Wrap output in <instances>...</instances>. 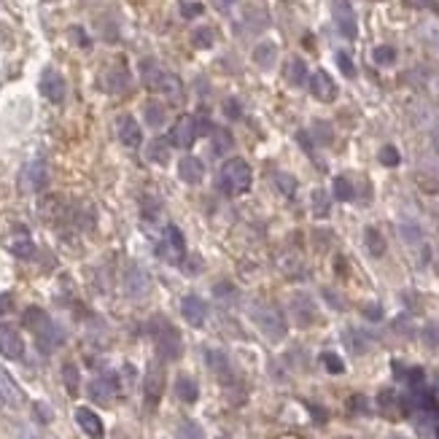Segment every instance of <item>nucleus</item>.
I'll use <instances>...</instances> for the list:
<instances>
[{
  "label": "nucleus",
  "instance_id": "obj_1",
  "mask_svg": "<svg viewBox=\"0 0 439 439\" xmlns=\"http://www.w3.org/2000/svg\"><path fill=\"white\" fill-rule=\"evenodd\" d=\"M25 326L36 334V342L38 348H41V353H52L65 342L62 326L54 323L52 318L46 316V310H41V307H27L25 310Z\"/></svg>",
  "mask_w": 439,
  "mask_h": 439
},
{
  "label": "nucleus",
  "instance_id": "obj_2",
  "mask_svg": "<svg viewBox=\"0 0 439 439\" xmlns=\"http://www.w3.org/2000/svg\"><path fill=\"white\" fill-rule=\"evenodd\" d=\"M251 318H253V323L259 326V332H262L270 342H281L283 337H286V332H288L286 318H283V313L275 305H264V302L251 305Z\"/></svg>",
  "mask_w": 439,
  "mask_h": 439
},
{
  "label": "nucleus",
  "instance_id": "obj_3",
  "mask_svg": "<svg viewBox=\"0 0 439 439\" xmlns=\"http://www.w3.org/2000/svg\"><path fill=\"white\" fill-rule=\"evenodd\" d=\"M218 181H221V186H224V192H227L229 197H240V194H246L248 189H251V181H253L251 165L240 157L227 159V162L221 165Z\"/></svg>",
  "mask_w": 439,
  "mask_h": 439
},
{
  "label": "nucleus",
  "instance_id": "obj_4",
  "mask_svg": "<svg viewBox=\"0 0 439 439\" xmlns=\"http://www.w3.org/2000/svg\"><path fill=\"white\" fill-rule=\"evenodd\" d=\"M151 334H154V340H157L159 356H162L165 361H176L178 356H181V337H178L176 326H173L170 321H165V318H154Z\"/></svg>",
  "mask_w": 439,
  "mask_h": 439
},
{
  "label": "nucleus",
  "instance_id": "obj_5",
  "mask_svg": "<svg viewBox=\"0 0 439 439\" xmlns=\"http://www.w3.org/2000/svg\"><path fill=\"white\" fill-rule=\"evenodd\" d=\"M49 186V167L43 159H33L19 170V192L38 194Z\"/></svg>",
  "mask_w": 439,
  "mask_h": 439
},
{
  "label": "nucleus",
  "instance_id": "obj_6",
  "mask_svg": "<svg viewBox=\"0 0 439 439\" xmlns=\"http://www.w3.org/2000/svg\"><path fill=\"white\" fill-rule=\"evenodd\" d=\"M157 256L165 259L167 264L183 262V256H186V237H183V232L176 224H170V227L165 229V235H162V240H159L157 246Z\"/></svg>",
  "mask_w": 439,
  "mask_h": 439
},
{
  "label": "nucleus",
  "instance_id": "obj_7",
  "mask_svg": "<svg viewBox=\"0 0 439 439\" xmlns=\"http://www.w3.org/2000/svg\"><path fill=\"white\" fill-rule=\"evenodd\" d=\"M41 95L49 100V103H62L65 100V92H68V84L62 78V73L54 71V68H46L41 73Z\"/></svg>",
  "mask_w": 439,
  "mask_h": 439
},
{
  "label": "nucleus",
  "instance_id": "obj_8",
  "mask_svg": "<svg viewBox=\"0 0 439 439\" xmlns=\"http://www.w3.org/2000/svg\"><path fill=\"white\" fill-rule=\"evenodd\" d=\"M151 288V281H148V272L138 267V264H130L127 272H124V291L130 299H143Z\"/></svg>",
  "mask_w": 439,
  "mask_h": 439
},
{
  "label": "nucleus",
  "instance_id": "obj_9",
  "mask_svg": "<svg viewBox=\"0 0 439 439\" xmlns=\"http://www.w3.org/2000/svg\"><path fill=\"white\" fill-rule=\"evenodd\" d=\"M0 356L19 361L25 356V340L11 323H0Z\"/></svg>",
  "mask_w": 439,
  "mask_h": 439
},
{
  "label": "nucleus",
  "instance_id": "obj_10",
  "mask_svg": "<svg viewBox=\"0 0 439 439\" xmlns=\"http://www.w3.org/2000/svg\"><path fill=\"white\" fill-rule=\"evenodd\" d=\"M116 393H119V377L111 375V372L95 377V380L89 383V399H92V402L108 404V402H113Z\"/></svg>",
  "mask_w": 439,
  "mask_h": 439
},
{
  "label": "nucleus",
  "instance_id": "obj_11",
  "mask_svg": "<svg viewBox=\"0 0 439 439\" xmlns=\"http://www.w3.org/2000/svg\"><path fill=\"white\" fill-rule=\"evenodd\" d=\"M334 22H337V30L345 38H356L358 36V22H356V14H353L351 0H334Z\"/></svg>",
  "mask_w": 439,
  "mask_h": 439
},
{
  "label": "nucleus",
  "instance_id": "obj_12",
  "mask_svg": "<svg viewBox=\"0 0 439 439\" xmlns=\"http://www.w3.org/2000/svg\"><path fill=\"white\" fill-rule=\"evenodd\" d=\"M0 402L6 404V407H11V410H19L25 404V391L11 377V372L3 367H0Z\"/></svg>",
  "mask_w": 439,
  "mask_h": 439
},
{
  "label": "nucleus",
  "instance_id": "obj_13",
  "mask_svg": "<svg viewBox=\"0 0 439 439\" xmlns=\"http://www.w3.org/2000/svg\"><path fill=\"white\" fill-rule=\"evenodd\" d=\"M162 391H165V372L157 367V364H151L148 372H146V380H143V396H146V404L154 410L162 399Z\"/></svg>",
  "mask_w": 439,
  "mask_h": 439
},
{
  "label": "nucleus",
  "instance_id": "obj_14",
  "mask_svg": "<svg viewBox=\"0 0 439 439\" xmlns=\"http://www.w3.org/2000/svg\"><path fill=\"white\" fill-rule=\"evenodd\" d=\"M197 119L194 116H181L170 132V146H178V148H189L197 141Z\"/></svg>",
  "mask_w": 439,
  "mask_h": 439
},
{
  "label": "nucleus",
  "instance_id": "obj_15",
  "mask_svg": "<svg viewBox=\"0 0 439 439\" xmlns=\"http://www.w3.org/2000/svg\"><path fill=\"white\" fill-rule=\"evenodd\" d=\"M291 316H294V323L297 326H313L318 318V310H316V302L307 297V294H297V297L291 299Z\"/></svg>",
  "mask_w": 439,
  "mask_h": 439
},
{
  "label": "nucleus",
  "instance_id": "obj_16",
  "mask_svg": "<svg viewBox=\"0 0 439 439\" xmlns=\"http://www.w3.org/2000/svg\"><path fill=\"white\" fill-rule=\"evenodd\" d=\"M116 135H119L122 146H127V148H138L141 141H143L141 124L135 122L130 113H122V116L116 119Z\"/></svg>",
  "mask_w": 439,
  "mask_h": 439
},
{
  "label": "nucleus",
  "instance_id": "obj_17",
  "mask_svg": "<svg viewBox=\"0 0 439 439\" xmlns=\"http://www.w3.org/2000/svg\"><path fill=\"white\" fill-rule=\"evenodd\" d=\"M76 423H78V428L89 439H103V434H106V426L100 421V415L95 410H89V407H78L76 410Z\"/></svg>",
  "mask_w": 439,
  "mask_h": 439
},
{
  "label": "nucleus",
  "instance_id": "obj_18",
  "mask_svg": "<svg viewBox=\"0 0 439 439\" xmlns=\"http://www.w3.org/2000/svg\"><path fill=\"white\" fill-rule=\"evenodd\" d=\"M310 92L321 103H332L337 97V84H334V78L326 71H316L310 76Z\"/></svg>",
  "mask_w": 439,
  "mask_h": 439
},
{
  "label": "nucleus",
  "instance_id": "obj_19",
  "mask_svg": "<svg viewBox=\"0 0 439 439\" xmlns=\"http://www.w3.org/2000/svg\"><path fill=\"white\" fill-rule=\"evenodd\" d=\"M399 235H402L404 243H407V246L418 253V264H426L428 259H431L428 246H426V240H423V232L415 227V224H402V227H399Z\"/></svg>",
  "mask_w": 439,
  "mask_h": 439
},
{
  "label": "nucleus",
  "instance_id": "obj_20",
  "mask_svg": "<svg viewBox=\"0 0 439 439\" xmlns=\"http://www.w3.org/2000/svg\"><path fill=\"white\" fill-rule=\"evenodd\" d=\"M181 316L186 318V323H192V326H202L205 318H208V305L197 294H189V297L181 299Z\"/></svg>",
  "mask_w": 439,
  "mask_h": 439
},
{
  "label": "nucleus",
  "instance_id": "obj_21",
  "mask_svg": "<svg viewBox=\"0 0 439 439\" xmlns=\"http://www.w3.org/2000/svg\"><path fill=\"white\" fill-rule=\"evenodd\" d=\"M8 251L17 256V259H33L36 256V243L30 240V235L22 227H17V232L8 237Z\"/></svg>",
  "mask_w": 439,
  "mask_h": 439
},
{
  "label": "nucleus",
  "instance_id": "obj_22",
  "mask_svg": "<svg viewBox=\"0 0 439 439\" xmlns=\"http://www.w3.org/2000/svg\"><path fill=\"white\" fill-rule=\"evenodd\" d=\"M205 364L216 377H221L224 383L232 380V364H229L227 353L216 351V348H205Z\"/></svg>",
  "mask_w": 439,
  "mask_h": 439
},
{
  "label": "nucleus",
  "instance_id": "obj_23",
  "mask_svg": "<svg viewBox=\"0 0 439 439\" xmlns=\"http://www.w3.org/2000/svg\"><path fill=\"white\" fill-rule=\"evenodd\" d=\"M154 92H159V95H165V97H170L173 103H178L181 100V95H183V84H181V78L178 76H173V73L162 71V76H159L157 87H154Z\"/></svg>",
  "mask_w": 439,
  "mask_h": 439
},
{
  "label": "nucleus",
  "instance_id": "obj_24",
  "mask_svg": "<svg viewBox=\"0 0 439 439\" xmlns=\"http://www.w3.org/2000/svg\"><path fill=\"white\" fill-rule=\"evenodd\" d=\"M205 176V167L197 157H183L178 162V178L186 181V183H200Z\"/></svg>",
  "mask_w": 439,
  "mask_h": 439
},
{
  "label": "nucleus",
  "instance_id": "obj_25",
  "mask_svg": "<svg viewBox=\"0 0 439 439\" xmlns=\"http://www.w3.org/2000/svg\"><path fill=\"white\" fill-rule=\"evenodd\" d=\"M127 87H130V73L124 65H116L103 76V89H108V92H124Z\"/></svg>",
  "mask_w": 439,
  "mask_h": 439
},
{
  "label": "nucleus",
  "instance_id": "obj_26",
  "mask_svg": "<svg viewBox=\"0 0 439 439\" xmlns=\"http://www.w3.org/2000/svg\"><path fill=\"white\" fill-rule=\"evenodd\" d=\"M275 60H278V46L275 43H270V41H264L259 43L256 49H253V62L264 68V71H270L272 65H275Z\"/></svg>",
  "mask_w": 439,
  "mask_h": 439
},
{
  "label": "nucleus",
  "instance_id": "obj_27",
  "mask_svg": "<svg viewBox=\"0 0 439 439\" xmlns=\"http://www.w3.org/2000/svg\"><path fill=\"white\" fill-rule=\"evenodd\" d=\"M286 78H288L291 87H302V84L307 81V65H305V60L291 57V60L286 62Z\"/></svg>",
  "mask_w": 439,
  "mask_h": 439
},
{
  "label": "nucleus",
  "instance_id": "obj_28",
  "mask_svg": "<svg viewBox=\"0 0 439 439\" xmlns=\"http://www.w3.org/2000/svg\"><path fill=\"white\" fill-rule=\"evenodd\" d=\"M176 393L181 402L186 404H194L197 402V396H200V388H197V383H194V377H189V375H181L176 380Z\"/></svg>",
  "mask_w": 439,
  "mask_h": 439
},
{
  "label": "nucleus",
  "instance_id": "obj_29",
  "mask_svg": "<svg viewBox=\"0 0 439 439\" xmlns=\"http://www.w3.org/2000/svg\"><path fill=\"white\" fill-rule=\"evenodd\" d=\"M143 119H146L148 127H154V130H157V127H162L165 119H167V111H165V106L157 103V100H148L146 108H143Z\"/></svg>",
  "mask_w": 439,
  "mask_h": 439
},
{
  "label": "nucleus",
  "instance_id": "obj_30",
  "mask_svg": "<svg viewBox=\"0 0 439 439\" xmlns=\"http://www.w3.org/2000/svg\"><path fill=\"white\" fill-rule=\"evenodd\" d=\"M364 240H367V251L375 256V259H380V256L386 253V240H383L380 229L367 227V232H364Z\"/></svg>",
  "mask_w": 439,
  "mask_h": 439
},
{
  "label": "nucleus",
  "instance_id": "obj_31",
  "mask_svg": "<svg viewBox=\"0 0 439 439\" xmlns=\"http://www.w3.org/2000/svg\"><path fill=\"white\" fill-rule=\"evenodd\" d=\"M148 159H151L154 165H167V162H170V141L157 138V141L148 143Z\"/></svg>",
  "mask_w": 439,
  "mask_h": 439
},
{
  "label": "nucleus",
  "instance_id": "obj_32",
  "mask_svg": "<svg viewBox=\"0 0 439 439\" xmlns=\"http://www.w3.org/2000/svg\"><path fill=\"white\" fill-rule=\"evenodd\" d=\"M213 41H216L213 27H197V30L192 33V46L194 49H211Z\"/></svg>",
  "mask_w": 439,
  "mask_h": 439
},
{
  "label": "nucleus",
  "instance_id": "obj_33",
  "mask_svg": "<svg viewBox=\"0 0 439 439\" xmlns=\"http://www.w3.org/2000/svg\"><path fill=\"white\" fill-rule=\"evenodd\" d=\"M62 380H65V388H68V393H78V386H81V375H78V367L76 364H65L62 367Z\"/></svg>",
  "mask_w": 439,
  "mask_h": 439
},
{
  "label": "nucleus",
  "instance_id": "obj_34",
  "mask_svg": "<svg viewBox=\"0 0 439 439\" xmlns=\"http://www.w3.org/2000/svg\"><path fill=\"white\" fill-rule=\"evenodd\" d=\"M275 186H278V192L286 194V197H294V194H297V178L288 176V173H275Z\"/></svg>",
  "mask_w": 439,
  "mask_h": 439
},
{
  "label": "nucleus",
  "instance_id": "obj_35",
  "mask_svg": "<svg viewBox=\"0 0 439 439\" xmlns=\"http://www.w3.org/2000/svg\"><path fill=\"white\" fill-rule=\"evenodd\" d=\"M178 439H205V431L200 428V423L181 421V426H178Z\"/></svg>",
  "mask_w": 439,
  "mask_h": 439
},
{
  "label": "nucleus",
  "instance_id": "obj_36",
  "mask_svg": "<svg viewBox=\"0 0 439 439\" xmlns=\"http://www.w3.org/2000/svg\"><path fill=\"white\" fill-rule=\"evenodd\" d=\"M334 197L340 200V202H348V200H353V186L348 178H334Z\"/></svg>",
  "mask_w": 439,
  "mask_h": 439
},
{
  "label": "nucleus",
  "instance_id": "obj_37",
  "mask_svg": "<svg viewBox=\"0 0 439 439\" xmlns=\"http://www.w3.org/2000/svg\"><path fill=\"white\" fill-rule=\"evenodd\" d=\"M372 60H375L377 65H393V62H396V49H393V46H377V49L372 52Z\"/></svg>",
  "mask_w": 439,
  "mask_h": 439
},
{
  "label": "nucleus",
  "instance_id": "obj_38",
  "mask_svg": "<svg viewBox=\"0 0 439 439\" xmlns=\"http://www.w3.org/2000/svg\"><path fill=\"white\" fill-rule=\"evenodd\" d=\"M213 294H216V299L218 302H235L237 299V288L232 286V283H216V288H213Z\"/></svg>",
  "mask_w": 439,
  "mask_h": 439
},
{
  "label": "nucleus",
  "instance_id": "obj_39",
  "mask_svg": "<svg viewBox=\"0 0 439 439\" xmlns=\"http://www.w3.org/2000/svg\"><path fill=\"white\" fill-rule=\"evenodd\" d=\"M345 340H348V348H351L353 353H364L369 348V342H367V337H364V334L361 332H356V329H351V332H348V337H345Z\"/></svg>",
  "mask_w": 439,
  "mask_h": 439
},
{
  "label": "nucleus",
  "instance_id": "obj_40",
  "mask_svg": "<svg viewBox=\"0 0 439 439\" xmlns=\"http://www.w3.org/2000/svg\"><path fill=\"white\" fill-rule=\"evenodd\" d=\"M313 211H316V216H329V197L323 189L313 192Z\"/></svg>",
  "mask_w": 439,
  "mask_h": 439
},
{
  "label": "nucleus",
  "instance_id": "obj_41",
  "mask_svg": "<svg viewBox=\"0 0 439 439\" xmlns=\"http://www.w3.org/2000/svg\"><path fill=\"white\" fill-rule=\"evenodd\" d=\"M321 361H323V367L329 369L332 375H340V372H345V364H342V358H340L337 353H323V356H321Z\"/></svg>",
  "mask_w": 439,
  "mask_h": 439
},
{
  "label": "nucleus",
  "instance_id": "obj_42",
  "mask_svg": "<svg viewBox=\"0 0 439 439\" xmlns=\"http://www.w3.org/2000/svg\"><path fill=\"white\" fill-rule=\"evenodd\" d=\"M380 162L386 165V167H396L402 157H399V151H396V146H383L380 148Z\"/></svg>",
  "mask_w": 439,
  "mask_h": 439
},
{
  "label": "nucleus",
  "instance_id": "obj_43",
  "mask_svg": "<svg viewBox=\"0 0 439 439\" xmlns=\"http://www.w3.org/2000/svg\"><path fill=\"white\" fill-rule=\"evenodd\" d=\"M213 138H216V154H224L229 146H232V135L227 130H213Z\"/></svg>",
  "mask_w": 439,
  "mask_h": 439
},
{
  "label": "nucleus",
  "instance_id": "obj_44",
  "mask_svg": "<svg viewBox=\"0 0 439 439\" xmlns=\"http://www.w3.org/2000/svg\"><path fill=\"white\" fill-rule=\"evenodd\" d=\"M202 11H205V8H202V3H194V0H189V3L183 0V3H181V17H183V19L200 17Z\"/></svg>",
  "mask_w": 439,
  "mask_h": 439
},
{
  "label": "nucleus",
  "instance_id": "obj_45",
  "mask_svg": "<svg viewBox=\"0 0 439 439\" xmlns=\"http://www.w3.org/2000/svg\"><path fill=\"white\" fill-rule=\"evenodd\" d=\"M33 415H36L41 423H52V418H54L52 407H49L46 402H36V404H33Z\"/></svg>",
  "mask_w": 439,
  "mask_h": 439
},
{
  "label": "nucleus",
  "instance_id": "obj_46",
  "mask_svg": "<svg viewBox=\"0 0 439 439\" xmlns=\"http://www.w3.org/2000/svg\"><path fill=\"white\" fill-rule=\"evenodd\" d=\"M337 65H340V71L345 73L348 78H353L356 76V68H353V60L348 57L345 52H337Z\"/></svg>",
  "mask_w": 439,
  "mask_h": 439
},
{
  "label": "nucleus",
  "instance_id": "obj_47",
  "mask_svg": "<svg viewBox=\"0 0 439 439\" xmlns=\"http://www.w3.org/2000/svg\"><path fill=\"white\" fill-rule=\"evenodd\" d=\"M423 337H426L428 348H437L439 345V326H434V323H431V326H426V329H423Z\"/></svg>",
  "mask_w": 439,
  "mask_h": 439
},
{
  "label": "nucleus",
  "instance_id": "obj_48",
  "mask_svg": "<svg viewBox=\"0 0 439 439\" xmlns=\"http://www.w3.org/2000/svg\"><path fill=\"white\" fill-rule=\"evenodd\" d=\"M71 36H73V41H76L78 46L89 49V43H92V41H89V36L84 33V27H71Z\"/></svg>",
  "mask_w": 439,
  "mask_h": 439
},
{
  "label": "nucleus",
  "instance_id": "obj_49",
  "mask_svg": "<svg viewBox=\"0 0 439 439\" xmlns=\"http://www.w3.org/2000/svg\"><path fill=\"white\" fill-rule=\"evenodd\" d=\"M313 132H316L318 138H321V143H323V146L332 141V130H329L326 124H316V130H313Z\"/></svg>",
  "mask_w": 439,
  "mask_h": 439
},
{
  "label": "nucleus",
  "instance_id": "obj_50",
  "mask_svg": "<svg viewBox=\"0 0 439 439\" xmlns=\"http://www.w3.org/2000/svg\"><path fill=\"white\" fill-rule=\"evenodd\" d=\"M14 307V294H0V316H6Z\"/></svg>",
  "mask_w": 439,
  "mask_h": 439
},
{
  "label": "nucleus",
  "instance_id": "obj_51",
  "mask_svg": "<svg viewBox=\"0 0 439 439\" xmlns=\"http://www.w3.org/2000/svg\"><path fill=\"white\" fill-rule=\"evenodd\" d=\"M224 113H227L229 119H237V116H240V106H237V100H227V103H224Z\"/></svg>",
  "mask_w": 439,
  "mask_h": 439
},
{
  "label": "nucleus",
  "instance_id": "obj_52",
  "mask_svg": "<svg viewBox=\"0 0 439 439\" xmlns=\"http://www.w3.org/2000/svg\"><path fill=\"white\" fill-rule=\"evenodd\" d=\"M410 3H418V6H423V8H431V11H437V14H439V3H437V0H410Z\"/></svg>",
  "mask_w": 439,
  "mask_h": 439
},
{
  "label": "nucleus",
  "instance_id": "obj_53",
  "mask_svg": "<svg viewBox=\"0 0 439 439\" xmlns=\"http://www.w3.org/2000/svg\"><path fill=\"white\" fill-rule=\"evenodd\" d=\"M213 6H216L218 11H227V8H232V6H235V0H213Z\"/></svg>",
  "mask_w": 439,
  "mask_h": 439
},
{
  "label": "nucleus",
  "instance_id": "obj_54",
  "mask_svg": "<svg viewBox=\"0 0 439 439\" xmlns=\"http://www.w3.org/2000/svg\"><path fill=\"white\" fill-rule=\"evenodd\" d=\"M22 439H43L38 431H33V428H22V434H19Z\"/></svg>",
  "mask_w": 439,
  "mask_h": 439
},
{
  "label": "nucleus",
  "instance_id": "obj_55",
  "mask_svg": "<svg viewBox=\"0 0 439 439\" xmlns=\"http://www.w3.org/2000/svg\"><path fill=\"white\" fill-rule=\"evenodd\" d=\"M367 313H369V318H375V321H377V318H380V307H369Z\"/></svg>",
  "mask_w": 439,
  "mask_h": 439
},
{
  "label": "nucleus",
  "instance_id": "obj_56",
  "mask_svg": "<svg viewBox=\"0 0 439 439\" xmlns=\"http://www.w3.org/2000/svg\"><path fill=\"white\" fill-rule=\"evenodd\" d=\"M434 173H439V159H437V165H434Z\"/></svg>",
  "mask_w": 439,
  "mask_h": 439
},
{
  "label": "nucleus",
  "instance_id": "obj_57",
  "mask_svg": "<svg viewBox=\"0 0 439 439\" xmlns=\"http://www.w3.org/2000/svg\"><path fill=\"white\" fill-rule=\"evenodd\" d=\"M437 437H439V423H437Z\"/></svg>",
  "mask_w": 439,
  "mask_h": 439
},
{
  "label": "nucleus",
  "instance_id": "obj_58",
  "mask_svg": "<svg viewBox=\"0 0 439 439\" xmlns=\"http://www.w3.org/2000/svg\"><path fill=\"white\" fill-rule=\"evenodd\" d=\"M391 439H404V437H391Z\"/></svg>",
  "mask_w": 439,
  "mask_h": 439
}]
</instances>
